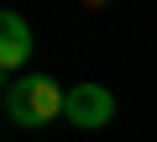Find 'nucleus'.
<instances>
[{
    "label": "nucleus",
    "instance_id": "nucleus-3",
    "mask_svg": "<svg viewBox=\"0 0 157 142\" xmlns=\"http://www.w3.org/2000/svg\"><path fill=\"white\" fill-rule=\"evenodd\" d=\"M26 58H32V26L16 11H6L0 16V68L11 74V68H21Z\"/></svg>",
    "mask_w": 157,
    "mask_h": 142
},
{
    "label": "nucleus",
    "instance_id": "nucleus-2",
    "mask_svg": "<svg viewBox=\"0 0 157 142\" xmlns=\"http://www.w3.org/2000/svg\"><path fill=\"white\" fill-rule=\"evenodd\" d=\"M63 116H68L73 126H84V132H100V126L115 116V95H110L105 84H73Z\"/></svg>",
    "mask_w": 157,
    "mask_h": 142
},
{
    "label": "nucleus",
    "instance_id": "nucleus-1",
    "mask_svg": "<svg viewBox=\"0 0 157 142\" xmlns=\"http://www.w3.org/2000/svg\"><path fill=\"white\" fill-rule=\"evenodd\" d=\"M63 105H68V90H58L47 74L11 79V90H6V111H11L16 126H47V121L63 116Z\"/></svg>",
    "mask_w": 157,
    "mask_h": 142
}]
</instances>
